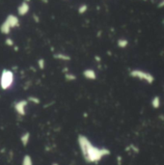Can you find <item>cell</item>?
I'll return each mask as SVG.
<instances>
[{"instance_id": "1", "label": "cell", "mask_w": 164, "mask_h": 165, "mask_svg": "<svg viewBox=\"0 0 164 165\" xmlns=\"http://www.w3.org/2000/svg\"><path fill=\"white\" fill-rule=\"evenodd\" d=\"M80 147L82 150L85 158L89 162H97L100 161L103 157H105L106 154L109 153L106 150H100L95 148L94 146L88 142L86 139H83V141L80 140Z\"/></svg>"}, {"instance_id": "2", "label": "cell", "mask_w": 164, "mask_h": 165, "mask_svg": "<svg viewBox=\"0 0 164 165\" xmlns=\"http://www.w3.org/2000/svg\"><path fill=\"white\" fill-rule=\"evenodd\" d=\"M15 75L14 72L8 69H4L0 74V87L2 90H9L14 85Z\"/></svg>"}, {"instance_id": "3", "label": "cell", "mask_w": 164, "mask_h": 165, "mask_svg": "<svg viewBox=\"0 0 164 165\" xmlns=\"http://www.w3.org/2000/svg\"><path fill=\"white\" fill-rule=\"evenodd\" d=\"M26 106H27V101L21 100L18 101L14 103V109L16 112L20 116H24L25 112H26Z\"/></svg>"}, {"instance_id": "4", "label": "cell", "mask_w": 164, "mask_h": 165, "mask_svg": "<svg viewBox=\"0 0 164 165\" xmlns=\"http://www.w3.org/2000/svg\"><path fill=\"white\" fill-rule=\"evenodd\" d=\"M5 21L11 26V28H16L19 26V19L18 16H16L14 15H9L7 16V18L5 19Z\"/></svg>"}, {"instance_id": "5", "label": "cell", "mask_w": 164, "mask_h": 165, "mask_svg": "<svg viewBox=\"0 0 164 165\" xmlns=\"http://www.w3.org/2000/svg\"><path fill=\"white\" fill-rule=\"evenodd\" d=\"M29 4L26 1H23L18 8V13L19 16H25L29 12Z\"/></svg>"}, {"instance_id": "6", "label": "cell", "mask_w": 164, "mask_h": 165, "mask_svg": "<svg viewBox=\"0 0 164 165\" xmlns=\"http://www.w3.org/2000/svg\"><path fill=\"white\" fill-rule=\"evenodd\" d=\"M11 29H12L11 26H10L6 21L3 22L1 26H0V31H1L2 34H5V35H8L10 31H11Z\"/></svg>"}, {"instance_id": "7", "label": "cell", "mask_w": 164, "mask_h": 165, "mask_svg": "<svg viewBox=\"0 0 164 165\" xmlns=\"http://www.w3.org/2000/svg\"><path fill=\"white\" fill-rule=\"evenodd\" d=\"M29 138H30V133H29V132H25L20 136V141H21V143L24 145V146H26V145L28 144Z\"/></svg>"}, {"instance_id": "8", "label": "cell", "mask_w": 164, "mask_h": 165, "mask_svg": "<svg viewBox=\"0 0 164 165\" xmlns=\"http://www.w3.org/2000/svg\"><path fill=\"white\" fill-rule=\"evenodd\" d=\"M22 165H33L31 157L29 156H25L23 157V160H22Z\"/></svg>"}, {"instance_id": "9", "label": "cell", "mask_w": 164, "mask_h": 165, "mask_svg": "<svg viewBox=\"0 0 164 165\" xmlns=\"http://www.w3.org/2000/svg\"><path fill=\"white\" fill-rule=\"evenodd\" d=\"M127 44H129V42H127V40L121 39V40H119V41H118V45H119L120 47H127Z\"/></svg>"}, {"instance_id": "10", "label": "cell", "mask_w": 164, "mask_h": 165, "mask_svg": "<svg viewBox=\"0 0 164 165\" xmlns=\"http://www.w3.org/2000/svg\"><path fill=\"white\" fill-rule=\"evenodd\" d=\"M86 11H87V5H81L80 7L78 8V13H79V14H84Z\"/></svg>"}, {"instance_id": "11", "label": "cell", "mask_w": 164, "mask_h": 165, "mask_svg": "<svg viewBox=\"0 0 164 165\" xmlns=\"http://www.w3.org/2000/svg\"><path fill=\"white\" fill-rule=\"evenodd\" d=\"M5 44L9 45V47H13V45H14V41H13L11 38H8L5 40Z\"/></svg>"}, {"instance_id": "12", "label": "cell", "mask_w": 164, "mask_h": 165, "mask_svg": "<svg viewBox=\"0 0 164 165\" xmlns=\"http://www.w3.org/2000/svg\"><path fill=\"white\" fill-rule=\"evenodd\" d=\"M28 101L34 102V103H40V100H39V98H34V97H29L28 98Z\"/></svg>"}, {"instance_id": "13", "label": "cell", "mask_w": 164, "mask_h": 165, "mask_svg": "<svg viewBox=\"0 0 164 165\" xmlns=\"http://www.w3.org/2000/svg\"><path fill=\"white\" fill-rule=\"evenodd\" d=\"M54 57H56V58H59V59H64V60H69V58L68 56H66V55H63V54H57V55H54Z\"/></svg>"}, {"instance_id": "14", "label": "cell", "mask_w": 164, "mask_h": 165, "mask_svg": "<svg viewBox=\"0 0 164 165\" xmlns=\"http://www.w3.org/2000/svg\"><path fill=\"white\" fill-rule=\"evenodd\" d=\"M38 64H39V67H40V69H44L45 68V61L44 59H40V60L38 61Z\"/></svg>"}, {"instance_id": "15", "label": "cell", "mask_w": 164, "mask_h": 165, "mask_svg": "<svg viewBox=\"0 0 164 165\" xmlns=\"http://www.w3.org/2000/svg\"><path fill=\"white\" fill-rule=\"evenodd\" d=\"M42 1H44V2H45V3H47V0H42Z\"/></svg>"}]
</instances>
